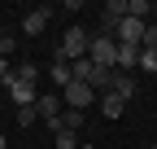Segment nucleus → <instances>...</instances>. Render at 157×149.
<instances>
[{"label":"nucleus","mask_w":157,"mask_h":149,"mask_svg":"<svg viewBox=\"0 0 157 149\" xmlns=\"http://www.w3.org/2000/svg\"><path fill=\"white\" fill-rule=\"evenodd\" d=\"M87 44H92V35L83 26H70L61 35V48L52 53V62H78V57H87Z\"/></svg>","instance_id":"obj_1"},{"label":"nucleus","mask_w":157,"mask_h":149,"mask_svg":"<svg viewBox=\"0 0 157 149\" xmlns=\"http://www.w3.org/2000/svg\"><path fill=\"white\" fill-rule=\"evenodd\" d=\"M87 62L101 66V70H113V62H118V44L109 40V35H92V44H87Z\"/></svg>","instance_id":"obj_2"},{"label":"nucleus","mask_w":157,"mask_h":149,"mask_svg":"<svg viewBox=\"0 0 157 149\" xmlns=\"http://www.w3.org/2000/svg\"><path fill=\"white\" fill-rule=\"evenodd\" d=\"M0 83L9 88V97H13V105H17V110H22V105H35V97H39V88L22 83V79H17V74H5V79H0Z\"/></svg>","instance_id":"obj_3"},{"label":"nucleus","mask_w":157,"mask_h":149,"mask_svg":"<svg viewBox=\"0 0 157 149\" xmlns=\"http://www.w3.org/2000/svg\"><path fill=\"white\" fill-rule=\"evenodd\" d=\"M61 101H66L70 110H78V114H83V110L96 101V92H92L87 83H70V88H61Z\"/></svg>","instance_id":"obj_4"},{"label":"nucleus","mask_w":157,"mask_h":149,"mask_svg":"<svg viewBox=\"0 0 157 149\" xmlns=\"http://www.w3.org/2000/svg\"><path fill=\"white\" fill-rule=\"evenodd\" d=\"M48 22H52V5H39V9H31V13L22 18V31H26V35H44Z\"/></svg>","instance_id":"obj_5"},{"label":"nucleus","mask_w":157,"mask_h":149,"mask_svg":"<svg viewBox=\"0 0 157 149\" xmlns=\"http://www.w3.org/2000/svg\"><path fill=\"white\" fill-rule=\"evenodd\" d=\"M35 114L44 123H52L57 114H61V92H39V97H35Z\"/></svg>","instance_id":"obj_6"},{"label":"nucleus","mask_w":157,"mask_h":149,"mask_svg":"<svg viewBox=\"0 0 157 149\" xmlns=\"http://www.w3.org/2000/svg\"><path fill=\"white\" fill-rule=\"evenodd\" d=\"M48 79L57 83V92H61V88H70V83H74V70H70V62H52V66H48Z\"/></svg>","instance_id":"obj_7"},{"label":"nucleus","mask_w":157,"mask_h":149,"mask_svg":"<svg viewBox=\"0 0 157 149\" xmlns=\"http://www.w3.org/2000/svg\"><path fill=\"white\" fill-rule=\"evenodd\" d=\"M113 92H118V97H122V101H131L135 92H140V83H135L131 74H122V70H113Z\"/></svg>","instance_id":"obj_8"},{"label":"nucleus","mask_w":157,"mask_h":149,"mask_svg":"<svg viewBox=\"0 0 157 149\" xmlns=\"http://www.w3.org/2000/svg\"><path fill=\"white\" fill-rule=\"evenodd\" d=\"M101 110H105V119H122V110H127V101L118 97V92H105V97H101Z\"/></svg>","instance_id":"obj_9"},{"label":"nucleus","mask_w":157,"mask_h":149,"mask_svg":"<svg viewBox=\"0 0 157 149\" xmlns=\"http://www.w3.org/2000/svg\"><path fill=\"white\" fill-rule=\"evenodd\" d=\"M70 70H74V83H87V88H92V74H96V66H92L87 57H78V62H70Z\"/></svg>","instance_id":"obj_10"},{"label":"nucleus","mask_w":157,"mask_h":149,"mask_svg":"<svg viewBox=\"0 0 157 149\" xmlns=\"http://www.w3.org/2000/svg\"><path fill=\"white\" fill-rule=\"evenodd\" d=\"M13 74H17V79H22V83H31V88L39 83V66H35V62H22V66H17Z\"/></svg>","instance_id":"obj_11"},{"label":"nucleus","mask_w":157,"mask_h":149,"mask_svg":"<svg viewBox=\"0 0 157 149\" xmlns=\"http://www.w3.org/2000/svg\"><path fill=\"white\" fill-rule=\"evenodd\" d=\"M140 70L144 74H157V48H140Z\"/></svg>","instance_id":"obj_12"},{"label":"nucleus","mask_w":157,"mask_h":149,"mask_svg":"<svg viewBox=\"0 0 157 149\" xmlns=\"http://www.w3.org/2000/svg\"><path fill=\"white\" fill-rule=\"evenodd\" d=\"M57 149H78V132H57Z\"/></svg>","instance_id":"obj_13"},{"label":"nucleus","mask_w":157,"mask_h":149,"mask_svg":"<svg viewBox=\"0 0 157 149\" xmlns=\"http://www.w3.org/2000/svg\"><path fill=\"white\" fill-rule=\"evenodd\" d=\"M39 114H35V105H22V110H17V127H31Z\"/></svg>","instance_id":"obj_14"},{"label":"nucleus","mask_w":157,"mask_h":149,"mask_svg":"<svg viewBox=\"0 0 157 149\" xmlns=\"http://www.w3.org/2000/svg\"><path fill=\"white\" fill-rule=\"evenodd\" d=\"M144 48H157V22L144 26Z\"/></svg>","instance_id":"obj_15"},{"label":"nucleus","mask_w":157,"mask_h":149,"mask_svg":"<svg viewBox=\"0 0 157 149\" xmlns=\"http://www.w3.org/2000/svg\"><path fill=\"white\" fill-rule=\"evenodd\" d=\"M13 48H17V44H13V35H5V40H0V57H13Z\"/></svg>","instance_id":"obj_16"},{"label":"nucleus","mask_w":157,"mask_h":149,"mask_svg":"<svg viewBox=\"0 0 157 149\" xmlns=\"http://www.w3.org/2000/svg\"><path fill=\"white\" fill-rule=\"evenodd\" d=\"M5 74H13V70H9V57H0V79H5Z\"/></svg>","instance_id":"obj_17"},{"label":"nucleus","mask_w":157,"mask_h":149,"mask_svg":"<svg viewBox=\"0 0 157 149\" xmlns=\"http://www.w3.org/2000/svg\"><path fill=\"white\" fill-rule=\"evenodd\" d=\"M0 40H5V26H0Z\"/></svg>","instance_id":"obj_18"},{"label":"nucleus","mask_w":157,"mask_h":149,"mask_svg":"<svg viewBox=\"0 0 157 149\" xmlns=\"http://www.w3.org/2000/svg\"><path fill=\"white\" fill-rule=\"evenodd\" d=\"M0 149H5V136H0Z\"/></svg>","instance_id":"obj_19"},{"label":"nucleus","mask_w":157,"mask_h":149,"mask_svg":"<svg viewBox=\"0 0 157 149\" xmlns=\"http://www.w3.org/2000/svg\"><path fill=\"white\" fill-rule=\"evenodd\" d=\"M153 149H157V145H153Z\"/></svg>","instance_id":"obj_20"}]
</instances>
